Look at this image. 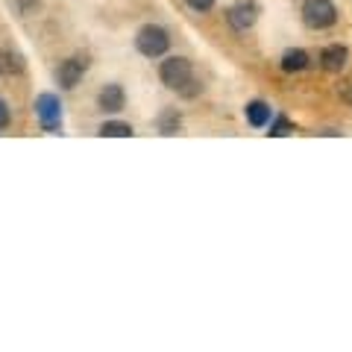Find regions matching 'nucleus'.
<instances>
[{
	"instance_id": "15",
	"label": "nucleus",
	"mask_w": 352,
	"mask_h": 352,
	"mask_svg": "<svg viewBox=\"0 0 352 352\" xmlns=\"http://www.w3.org/2000/svg\"><path fill=\"white\" fill-rule=\"evenodd\" d=\"M185 6H188L191 12H197V15H206V12H212V9L217 6V0H185Z\"/></svg>"
},
{
	"instance_id": "9",
	"label": "nucleus",
	"mask_w": 352,
	"mask_h": 352,
	"mask_svg": "<svg viewBox=\"0 0 352 352\" xmlns=\"http://www.w3.org/2000/svg\"><path fill=\"white\" fill-rule=\"evenodd\" d=\"M273 115H276V112H273V106L264 100V97H252V100L244 103V120L252 129H264L270 124Z\"/></svg>"
},
{
	"instance_id": "4",
	"label": "nucleus",
	"mask_w": 352,
	"mask_h": 352,
	"mask_svg": "<svg viewBox=\"0 0 352 352\" xmlns=\"http://www.w3.org/2000/svg\"><path fill=\"white\" fill-rule=\"evenodd\" d=\"M32 112H36V118H38V124H41L44 132H50V135L62 132L65 115H62V100H59V94L41 91V94L36 97V103H32Z\"/></svg>"
},
{
	"instance_id": "10",
	"label": "nucleus",
	"mask_w": 352,
	"mask_h": 352,
	"mask_svg": "<svg viewBox=\"0 0 352 352\" xmlns=\"http://www.w3.org/2000/svg\"><path fill=\"white\" fill-rule=\"evenodd\" d=\"M311 68V53L308 50H302V47H288L279 56V71L282 74H302V71H308Z\"/></svg>"
},
{
	"instance_id": "18",
	"label": "nucleus",
	"mask_w": 352,
	"mask_h": 352,
	"mask_svg": "<svg viewBox=\"0 0 352 352\" xmlns=\"http://www.w3.org/2000/svg\"><path fill=\"white\" fill-rule=\"evenodd\" d=\"M32 3H38V0H21V15H30V12H32L30 6H32Z\"/></svg>"
},
{
	"instance_id": "8",
	"label": "nucleus",
	"mask_w": 352,
	"mask_h": 352,
	"mask_svg": "<svg viewBox=\"0 0 352 352\" xmlns=\"http://www.w3.org/2000/svg\"><path fill=\"white\" fill-rule=\"evenodd\" d=\"M97 109L103 115H120L126 109V88L120 82H106L97 91Z\"/></svg>"
},
{
	"instance_id": "3",
	"label": "nucleus",
	"mask_w": 352,
	"mask_h": 352,
	"mask_svg": "<svg viewBox=\"0 0 352 352\" xmlns=\"http://www.w3.org/2000/svg\"><path fill=\"white\" fill-rule=\"evenodd\" d=\"M132 44H135V50L144 59H162L170 53V32L162 24H144V27H138Z\"/></svg>"
},
{
	"instance_id": "14",
	"label": "nucleus",
	"mask_w": 352,
	"mask_h": 352,
	"mask_svg": "<svg viewBox=\"0 0 352 352\" xmlns=\"http://www.w3.org/2000/svg\"><path fill=\"white\" fill-rule=\"evenodd\" d=\"M291 132H294V120L288 115H273L270 124L264 126V135L267 138H285V135H291Z\"/></svg>"
},
{
	"instance_id": "1",
	"label": "nucleus",
	"mask_w": 352,
	"mask_h": 352,
	"mask_svg": "<svg viewBox=\"0 0 352 352\" xmlns=\"http://www.w3.org/2000/svg\"><path fill=\"white\" fill-rule=\"evenodd\" d=\"M159 80L168 91H176V97H182V100H194L203 94V80H197L194 62L188 56H162Z\"/></svg>"
},
{
	"instance_id": "2",
	"label": "nucleus",
	"mask_w": 352,
	"mask_h": 352,
	"mask_svg": "<svg viewBox=\"0 0 352 352\" xmlns=\"http://www.w3.org/2000/svg\"><path fill=\"white\" fill-rule=\"evenodd\" d=\"M300 18H302L305 30L326 32V30H332L340 21V9H338L335 0H302Z\"/></svg>"
},
{
	"instance_id": "13",
	"label": "nucleus",
	"mask_w": 352,
	"mask_h": 352,
	"mask_svg": "<svg viewBox=\"0 0 352 352\" xmlns=\"http://www.w3.org/2000/svg\"><path fill=\"white\" fill-rule=\"evenodd\" d=\"M24 74V56L15 50H0V76H21Z\"/></svg>"
},
{
	"instance_id": "12",
	"label": "nucleus",
	"mask_w": 352,
	"mask_h": 352,
	"mask_svg": "<svg viewBox=\"0 0 352 352\" xmlns=\"http://www.w3.org/2000/svg\"><path fill=\"white\" fill-rule=\"evenodd\" d=\"M97 135L100 138H132L135 135V126L126 124V120L112 118V120H103L100 129H97Z\"/></svg>"
},
{
	"instance_id": "16",
	"label": "nucleus",
	"mask_w": 352,
	"mask_h": 352,
	"mask_svg": "<svg viewBox=\"0 0 352 352\" xmlns=\"http://www.w3.org/2000/svg\"><path fill=\"white\" fill-rule=\"evenodd\" d=\"M9 124H12V109H9V103L0 97V132L9 129Z\"/></svg>"
},
{
	"instance_id": "11",
	"label": "nucleus",
	"mask_w": 352,
	"mask_h": 352,
	"mask_svg": "<svg viewBox=\"0 0 352 352\" xmlns=\"http://www.w3.org/2000/svg\"><path fill=\"white\" fill-rule=\"evenodd\" d=\"M156 129H159V135H164V138L179 135L182 132V112L176 106H164L162 112L156 115Z\"/></svg>"
},
{
	"instance_id": "5",
	"label": "nucleus",
	"mask_w": 352,
	"mask_h": 352,
	"mask_svg": "<svg viewBox=\"0 0 352 352\" xmlns=\"http://www.w3.org/2000/svg\"><path fill=\"white\" fill-rule=\"evenodd\" d=\"M258 18H261V6L256 0H235V3L226 9V24L232 32H238V36L250 32L258 24Z\"/></svg>"
},
{
	"instance_id": "6",
	"label": "nucleus",
	"mask_w": 352,
	"mask_h": 352,
	"mask_svg": "<svg viewBox=\"0 0 352 352\" xmlns=\"http://www.w3.org/2000/svg\"><path fill=\"white\" fill-rule=\"evenodd\" d=\"M88 74V56L85 53H74V56L62 59L56 68V82L62 91H74L76 85L82 82V76Z\"/></svg>"
},
{
	"instance_id": "17",
	"label": "nucleus",
	"mask_w": 352,
	"mask_h": 352,
	"mask_svg": "<svg viewBox=\"0 0 352 352\" xmlns=\"http://www.w3.org/2000/svg\"><path fill=\"white\" fill-rule=\"evenodd\" d=\"M338 97L352 109V80H346V82H340V85H338Z\"/></svg>"
},
{
	"instance_id": "7",
	"label": "nucleus",
	"mask_w": 352,
	"mask_h": 352,
	"mask_svg": "<svg viewBox=\"0 0 352 352\" xmlns=\"http://www.w3.org/2000/svg\"><path fill=\"white\" fill-rule=\"evenodd\" d=\"M317 65L326 71V74H344L349 68V47L340 41H332L326 44V47L320 50V56H317Z\"/></svg>"
}]
</instances>
